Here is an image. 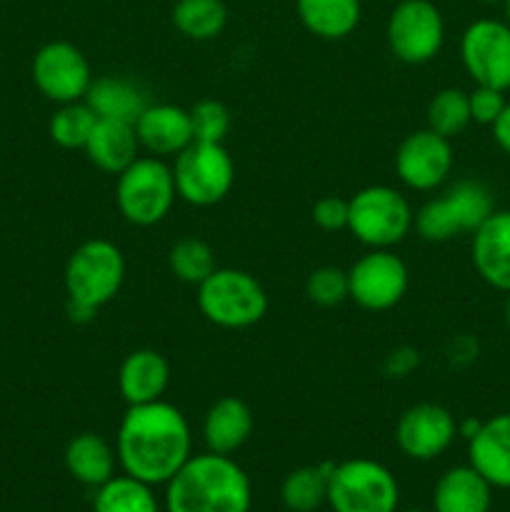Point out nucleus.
Listing matches in <instances>:
<instances>
[{
	"mask_svg": "<svg viewBox=\"0 0 510 512\" xmlns=\"http://www.w3.org/2000/svg\"><path fill=\"white\" fill-rule=\"evenodd\" d=\"M190 425L165 400L130 405L118 430V465L125 475L148 485H165L193 453Z\"/></svg>",
	"mask_w": 510,
	"mask_h": 512,
	"instance_id": "1",
	"label": "nucleus"
},
{
	"mask_svg": "<svg viewBox=\"0 0 510 512\" xmlns=\"http://www.w3.org/2000/svg\"><path fill=\"white\" fill-rule=\"evenodd\" d=\"M253 488L245 470L230 455H190L165 483L168 512H248Z\"/></svg>",
	"mask_w": 510,
	"mask_h": 512,
	"instance_id": "2",
	"label": "nucleus"
},
{
	"mask_svg": "<svg viewBox=\"0 0 510 512\" xmlns=\"http://www.w3.org/2000/svg\"><path fill=\"white\" fill-rule=\"evenodd\" d=\"M495 210L493 193L480 180H458L440 198L428 200L415 215V230L428 243L473 235Z\"/></svg>",
	"mask_w": 510,
	"mask_h": 512,
	"instance_id": "3",
	"label": "nucleus"
},
{
	"mask_svg": "<svg viewBox=\"0 0 510 512\" xmlns=\"http://www.w3.org/2000/svg\"><path fill=\"white\" fill-rule=\"evenodd\" d=\"M198 308L218 328L243 330L265 318L268 295L245 270L215 268L198 285Z\"/></svg>",
	"mask_w": 510,
	"mask_h": 512,
	"instance_id": "4",
	"label": "nucleus"
},
{
	"mask_svg": "<svg viewBox=\"0 0 510 512\" xmlns=\"http://www.w3.org/2000/svg\"><path fill=\"white\" fill-rule=\"evenodd\" d=\"M348 230L370 250H390L403 243L415 215L403 193L390 185H368L348 200Z\"/></svg>",
	"mask_w": 510,
	"mask_h": 512,
	"instance_id": "5",
	"label": "nucleus"
},
{
	"mask_svg": "<svg viewBox=\"0 0 510 512\" xmlns=\"http://www.w3.org/2000/svg\"><path fill=\"white\" fill-rule=\"evenodd\" d=\"M175 198L178 190H175L173 168L155 155L138 158L118 175L115 203L120 215L140 228H150L165 220V215L173 210Z\"/></svg>",
	"mask_w": 510,
	"mask_h": 512,
	"instance_id": "6",
	"label": "nucleus"
},
{
	"mask_svg": "<svg viewBox=\"0 0 510 512\" xmlns=\"http://www.w3.org/2000/svg\"><path fill=\"white\" fill-rule=\"evenodd\" d=\"M125 280L123 250L103 238L85 240L65 263L68 300L98 310L118 295Z\"/></svg>",
	"mask_w": 510,
	"mask_h": 512,
	"instance_id": "7",
	"label": "nucleus"
},
{
	"mask_svg": "<svg viewBox=\"0 0 510 512\" xmlns=\"http://www.w3.org/2000/svg\"><path fill=\"white\" fill-rule=\"evenodd\" d=\"M398 500V480L378 460H345L328 478V505L333 512H395Z\"/></svg>",
	"mask_w": 510,
	"mask_h": 512,
	"instance_id": "8",
	"label": "nucleus"
},
{
	"mask_svg": "<svg viewBox=\"0 0 510 512\" xmlns=\"http://www.w3.org/2000/svg\"><path fill=\"white\" fill-rule=\"evenodd\" d=\"M173 178L178 198L195 208H210L225 200L235 183V163L223 143L193 140L175 155Z\"/></svg>",
	"mask_w": 510,
	"mask_h": 512,
	"instance_id": "9",
	"label": "nucleus"
},
{
	"mask_svg": "<svg viewBox=\"0 0 510 512\" xmlns=\"http://www.w3.org/2000/svg\"><path fill=\"white\" fill-rule=\"evenodd\" d=\"M388 48L400 63L423 65L440 53L445 43V20L430 0H400L393 3L385 25Z\"/></svg>",
	"mask_w": 510,
	"mask_h": 512,
	"instance_id": "10",
	"label": "nucleus"
},
{
	"mask_svg": "<svg viewBox=\"0 0 510 512\" xmlns=\"http://www.w3.org/2000/svg\"><path fill=\"white\" fill-rule=\"evenodd\" d=\"M460 60L475 85L510 90V25L505 20L480 18L460 38Z\"/></svg>",
	"mask_w": 510,
	"mask_h": 512,
	"instance_id": "11",
	"label": "nucleus"
},
{
	"mask_svg": "<svg viewBox=\"0 0 510 512\" xmlns=\"http://www.w3.org/2000/svg\"><path fill=\"white\" fill-rule=\"evenodd\" d=\"M33 83L53 103H78L85 100L93 73L83 50L68 40H53L35 53Z\"/></svg>",
	"mask_w": 510,
	"mask_h": 512,
	"instance_id": "12",
	"label": "nucleus"
},
{
	"mask_svg": "<svg viewBox=\"0 0 510 512\" xmlns=\"http://www.w3.org/2000/svg\"><path fill=\"white\" fill-rule=\"evenodd\" d=\"M348 288L360 308L383 313L408 293V268L393 250H370L348 270Z\"/></svg>",
	"mask_w": 510,
	"mask_h": 512,
	"instance_id": "13",
	"label": "nucleus"
},
{
	"mask_svg": "<svg viewBox=\"0 0 510 512\" xmlns=\"http://www.w3.org/2000/svg\"><path fill=\"white\" fill-rule=\"evenodd\" d=\"M453 145L435 130L423 128L405 135L395 153V173L410 190L440 188L453 173Z\"/></svg>",
	"mask_w": 510,
	"mask_h": 512,
	"instance_id": "14",
	"label": "nucleus"
},
{
	"mask_svg": "<svg viewBox=\"0 0 510 512\" xmlns=\"http://www.w3.org/2000/svg\"><path fill=\"white\" fill-rule=\"evenodd\" d=\"M458 423L453 413L438 403H418L400 415L395 443L410 460H435L453 445Z\"/></svg>",
	"mask_w": 510,
	"mask_h": 512,
	"instance_id": "15",
	"label": "nucleus"
},
{
	"mask_svg": "<svg viewBox=\"0 0 510 512\" xmlns=\"http://www.w3.org/2000/svg\"><path fill=\"white\" fill-rule=\"evenodd\" d=\"M473 265L490 288L510 293V210H493L475 230Z\"/></svg>",
	"mask_w": 510,
	"mask_h": 512,
	"instance_id": "16",
	"label": "nucleus"
},
{
	"mask_svg": "<svg viewBox=\"0 0 510 512\" xmlns=\"http://www.w3.org/2000/svg\"><path fill=\"white\" fill-rule=\"evenodd\" d=\"M135 135L140 145L155 158L160 155H178L193 143V123L188 110L170 103H150L135 120Z\"/></svg>",
	"mask_w": 510,
	"mask_h": 512,
	"instance_id": "17",
	"label": "nucleus"
},
{
	"mask_svg": "<svg viewBox=\"0 0 510 512\" xmlns=\"http://www.w3.org/2000/svg\"><path fill=\"white\" fill-rule=\"evenodd\" d=\"M468 465L493 488L510 490V413L493 415L468 438Z\"/></svg>",
	"mask_w": 510,
	"mask_h": 512,
	"instance_id": "18",
	"label": "nucleus"
},
{
	"mask_svg": "<svg viewBox=\"0 0 510 512\" xmlns=\"http://www.w3.org/2000/svg\"><path fill=\"white\" fill-rule=\"evenodd\" d=\"M170 383V365L158 350H133L118 373L120 395L128 405H145L163 400Z\"/></svg>",
	"mask_w": 510,
	"mask_h": 512,
	"instance_id": "19",
	"label": "nucleus"
},
{
	"mask_svg": "<svg viewBox=\"0 0 510 512\" xmlns=\"http://www.w3.org/2000/svg\"><path fill=\"white\" fill-rule=\"evenodd\" d=\"M253 413L240 398H220L210 405L203 420V438L210 453L233 455L253 435Z\"/></svg>",
	"mask_w": 510,
	"mask_h": 512,
	"instance_id": "20",
	"label": "nucleus"
},
{
	"mask_svg": "<svg viewBox=\"0 0 510 512\" xmlns=\"http://www.w3.org/2000/svg\"><path fill=\"white\" fill-rule=\"evenodd\" d=\"M138 148L140 140L135 135L133 123L98 118L83 150L95 168L110 175H120L130 163L138 160Z\"/></svg>",
	"mask_w": 510,
	"mask_h": 512,
	"instance_id": "21",
	"label": "nucleus"
},
{
	"mask_svg": "<svg viewBox=\"0 0 510 512\" xmlns=\"http://www.w3.org/2000/svg\"><path fill=\"white\" fill-rule=\"evenodd\" d=\"M493 485L473 468L458 465L440 475L433 490V512H490Z\"/></svg>",
	"mask_w": 510,
	"mask_h": 512,
	"instance_id": "22",
	"label": "nucleus"
},
{
	"mask_svg": "<svg viewBox=\"0 0 510 512\" xmlns=\"http://www.w3.org/2000/svg\"><path fill=\"white\" fill-rule=\"evenodd\" d=\"M85 103L93 108L98 118L108 120H123V123H133L143 115V110L150 105L148 93L140 83L120 75H103V78H93L88 93H85Z\"/></svg>",
	"mask_w": 510,
	"mask_h": 512,
	"instance_id": "23",
	"label": "nucleus"
},
{
	"mask_svg": "<svg viewBox=\"0 0 510 512\" xmlns=\"http://www.w3.org/2000/svg\"><path fill=\"white\" fill-rule=\"evenodd\" d=\"M295 10L310 35L320 40H343L358 28L360 0H295Z\"/></svg>",
	"mask_w": 510,
	"mask_h": 512,
	"instance_id": "24",
	"label": "nucleus"
},
{
	"mask_svg": "<svg viewBox=\"0 0 510 512\" xmlns=\"http://www.w3.org/2000/svg\"><path fill=\"white\" fill-rule=\"evenodd\" d=\"M118 453L110 448L103 435L80 433L65 448V468L78 483L100 488L115 475Z\"/></svg>",
	"mask_w": 510,
	"mask_h": 512,
	"instance_id": "25",
	"label": "nucleus"
},
{
	"mask_svg": "<svg viewBox=\"0 0 510 512\" xmlns=\"http://www.w3.org/2000/svg\"><path fill=\"white\" fill-rule=\"evenodd\" d=\"M333 468V463H323L293 470L280 485V498L285 508L293 512H313L328 503V478Z\"/></svg>",
	"mask_w": 510,
	"mask_h": 512,
	"instance_id": "26",
	"label": "nucleus"
},
{
	"mask_svg": "<svg viewBox=\"0 0 510 512\" xmlns=\"http://www.w3.org/2000/svg\"><path fill=\"white\" fill-rule=\"evenodd\" d=\"M228 23V8L223 0H178L173 5V25L190 40L218 38Z\"/></svg>",
	"mask_w": 510,
	"mask_h": 512,
	"instance_id": "27",
	"label": "nucleus"
},
{
	"mask_svg": "<svg viewBox=\"0 0 510 512\" xmlns=\"http://www.w3.org/2000/svg\"><path fill=\"white\" fill-rule=\"evenodd\" d=\"M93 512H160L153 485L130 475H113L95 493Z\"/></svg>",
	"mask_w": 510,
	"mask_h": 512,
	"instance_id": "28",
	"label": "nucleus"
},
{
	"mask_svg": "<svg viewBox=\"0 0 510 512\" xmlns=\"http://www.w3.org/2000/svg\"><path fill=\"white\" fill-rule=\"evenodd\" d=\"M95 123H98V115L93 113V108L85 100L65 103L50 118V138L65 150H83Z\"/></svg>",
	"mask_w": 510,
	"mask_h": 512,
	"instance_id": "29",
	"label": "nucleus"
},
{
	"mask_svg": "<svg viewBox=\"0 0 510 512\" xmlns=\"http://www.w3.org/2000/svg\"><path fill=\"white\" fill-rule=\"evenodd\" d=\"M470 120L468 93L460 88H443L428 103V128L443 138H455L463 133Z\"/></svg>",
	"mask_w": 510,
	"mask_h": 512,
	"instance_id": "30",
	"label": "nucleus"
},
{
	"mask_svg": "<svg viewBox=\"0 0 510 512\" xmlns=\"http://www.w3.org/2000/svg\"><path fill=\"white\" fill-rule=\"evenodd\" d=\"M170 270L178 280L188 285H200L218 265H215V253L205 240L183 238L170 248L168 255Z\"/></svg>",
	"mask_w": 510,
	"mask_h": 512,
	"instance_id": "31",
	"label": "nucleus"
},
{
	"mask_svg": "<svg viewBox=\"0 0 510 512\" xmlns=\"http://www.w3.org/2000/svg\"><path fill=\"white\" fill-rule=\"evenodd\" d=\"M188 113L195 140H200V143H223L230 130V110L220 100H200Z\"/></svg>",
	"mask_w": 510,
	"mask_h": 512,
	"instance_id": "32",
	"label": "nucleus"
},
{
	"mask_svg": "<svg viewBox=\"0 0 510 512\" xmlns=\"http://www.w3.org/2000/svg\"><path fill=\"white\" fill-rule=\"evenodd\" d=\"M305 293L320 308H333L340 305L345 298H350L348 288V273L333 265H323V268L313 270L305 283Z\"/></svg>",
	"mask_w": 510,
	"mask_h": 512,
	"instance_id": "33",
	"label": "nucleus"
},
{
	"mask_svg": "<svg viewBox=\"0 0 510 512\" xmlns=\"http://www.w3.org/2000/svg\"><path fill=\"white\" fill-rule=\"evenodd\" d=\"M468 103L470 120L478 125H490V128H493V123L500 118V113L505 110L508 100H505L503 90L488 88V85H475L468 93Z\"/></svg>",
	"mask_w": 510,
	"mask_h": 512,
	"instance_id": "34",
	"label": "nucleus"
},
{
	"mask_svg": "<svg viewBox=\"0 0 510 512\" xmlns=\"http://www.w3.org/2000/svg\"><path fill=\"white\" fill-rule=\"evenodd\" d=\"M348 200L335 198V195H328V198H320L318 203L313 205V220L320 230H328V233H335V230L348 228Z\"/></svg>",
	"mask_w": 510,
	"mask_h": 512,
	"instance_id": "35",
	"label": "nucleus"
},
{
	"mask_svg": "<svg viewBox=\"0 0 510 512\" xmlns=\"http://www.w3.org/2000/svg\"><path fill=\"white\" fill-rule=\"evenodd\" d=\"M418 363H420L418 350L395 348L393 353L388 355V360H385V370H388V375H393V378H405L410 370L418 368Z\"/></svg>",
	"mask_w": 510,
	"mask_h": 512,
	"instance_id": "36",
	"label": "nucleus"
},
{
	"mask_svg": "<svg viewBox=\"0 0 510 512\" xmlns=\"http://www.w3.org/2000/svg\"><path fill=\"white\" fill-rule=\"evenodd\" d=\"M493 138L500 145L503 153L510 155V103L505 105V110L500 113V118L493 123Z\"/></svg>",
	"mask_w": 510,
	"mask_h": 512,
	"instance_id": "37",
	"label": "nucleus"
},
{
	"mask_svg": "<svg viewBox=\"0 0 510 512\" xmlns=\"http://www.w3.org/2000/svg\"><path fill=\"white\" fill-rule=\"evenodd\" d=\"M95 313H98V310L68 300V315H70V320H73V323H90V320L95 318Z\"/></svg>",
	"mask_w": 510,
	"mask_h": 512,
	"instance_id": "38",
	"label": "nucleus"
},
{
	"mask_svg": "<svg viewBox=\"0 0 510 512\" xmlns=\"http://www.w3.org/2000/svg\"><path fill=\"white\" fill-rule=\"evenodd\" d=\"M505 323H508L510 328V293H508V300H505Z\"/></svg>",
	"mask_w": 510,
	"mask_h": 512,
	"instance_id": "39",
	"label": "nucleus"
},
{
	"mask_svg": "<svg viewBox=\"0 0 510 512\" xmlns=\"http://www.w3.org/2000/svg\"><path fill=\"white\" fill-rule=\"evenodd\" d=\"M505 23H508L510 25V0H505Z\"/></svg>",
	"mask_w": 510,
	"mask_h": 512,
	"instance_id": "40",
	"label": "nucleus"
},
{
	"mask_svg": "<svg viewBox=\"0 0 510 512\" xmlns=\"http://www.w3.org/2000/svg\"><path fill=\"white\" fill-rule=\"evenodd\" d=\"M478 3H485V5H498V3H505V0H478Z\"/></svg>",
	"mask_w": 510,
	"mask_h": 512,
	"instance_id": "41",
	"label": "nucleus"
},
{
	"mask_svg": "<svg viewBox=\"0 0 510 512\" xmlns=\"http://www.w3.org/2000/svg\"><path fill=\"white\" fill-rule=\"evenodd\" d=\"M388 3H400V0H388Z\"/></svg>",
	"mask_w": 510,
	"mask_h": 512,
	"instance_id": "42",
	"label": "nucleus"
},
{
	"mask_svg": "<svg viewBox=\"0 0 510 512\" xmlns=\"http://www.w3.org/2000/svg\"><path fill=\"white\" fill-rule=\"evenodd\" d=\"M408 512H425V510H408Z\"/></svg>",
	"mask_w": 510,
	"mask_h": 512,
	"instance_id": "43",
	"label": "nucleus"
}]
</instances>
